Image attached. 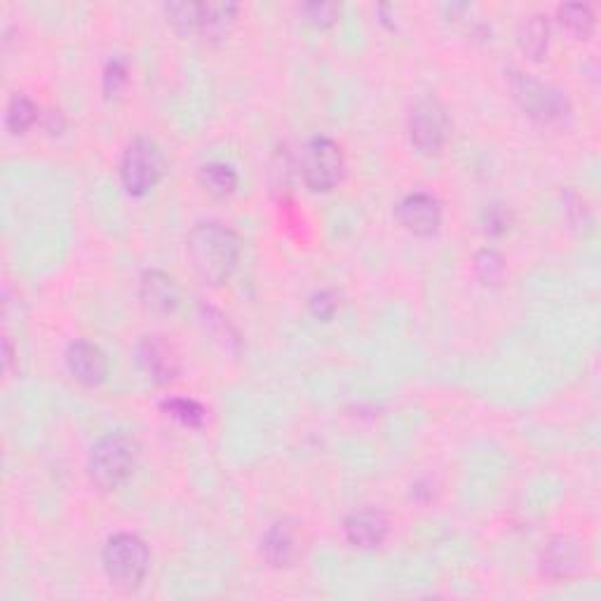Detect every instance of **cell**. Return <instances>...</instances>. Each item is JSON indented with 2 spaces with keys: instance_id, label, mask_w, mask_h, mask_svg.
Here are the masks:
<instances>
[{
  "instance_id": "cell-7",
  "label": "cell",
  "mask_w": 601,
  "mask_h": 601,
  "mask_svg": "<svg viewBox=\"0 0 601 601\" xmlns=\"http://www.w3.org/2000/svg\"><path fill=\"white\" fill-rule=\"evenodd\" d=\"M407 130L416 151L423 153V156H435L446 144V136H449L452 130L444 104L435 97L416 101L407 120Z\"/></svg>"
},
{
  "instance_id": "cell-3",
  "label": "cell",
  "mask_w": 601,
  "mask_h": 601,
  "mask_svg": "<svg viewBox=\"0 0 601 601\" xmlns=\"http://www.w3.org/2000/svg\"><path fill=\"white\" fill-rule=\"evenodd\" d=\"M104 572L118 590L132 592L142 588L151 566L148 545L136 533L120 531L111 536L101 552Z\"/></svg>"
},
{
  "instance_id": "cell-18",
  "label": "cell",
  "mask_w": 601,
  "mask_h": 601,
  "mask_svg": "<svg viewBox=\"0 0 601 601\" xmlns=\"http://www.w3.org/2000/svg\"><path fill=\"white\" fill-rule=\"evenodd\" d=\"M557 20L568 31V34H574L576 38H582V40L590 38V34L594 31V12L590 5H585V3L560 5Z\"/></svg>"
},
{
  "instance_id": "cell-27",
  "label": "cell",
  "mask_w": 601,
  "mask_h": 601,
  "mask_svg": "<svg viewBox=\"0 0 601 601\" xmlns=\"http://www.w3.org/2000/svg\"><path fill=\"white\" fill-rule=\"evenodd\" d=\"M3 362H5V369H10V362H12V346H10V338H5V341H3Z\"/></svg>"
},
{
  "instance_id": "cell-9",
  "label": "cell",
  "mask_w": 601,
  "mask_h": 601,
  "mask_svg": "<svg viewBox=\"0 0 601 601\" xmlns=\"http://www.w3.org/2000/svg\"><path fill=\"white\" fill-rule=\"evenodd\" d=\"M136 364L153 383H169L181 372V362L172 344L163 336H144L136 344Z\"/></svg>"
},
{
  "instance_id": "cell-25",
  "label": "cell",
  "mask_w": 601,
  "mask_h": 601,
  "mask_svg": "<svg viewBox=\"0 0 601 601\" xmlns=\"http://www.w3.org/2000/svg\"><path fill=\"white\" fill-rule=\"evenodd\" d=\"M510 226H513V214H510V209H507L505 205L491 203V205L484 207V212H482V228H484L486 236H493V238L505 236L507 230H510Z\"/></svg>"
},
{
  "instance_id": "cell-4",
  "label": "cell",
  "mask_w": 601,
  "mask_h": 601,
  "mask_svg": "<svg viewBox=\"0 0 601 601\" xmlns=\"http://www.w3.org/2000/svg\"><path fill=\"white\" fill-rule=\"evenodd\" d=\"M510 92L519 109L541 125H562L572 116V101L566 92L531 73L517 71L510 79Z\"/></svg>"
},
{
  "instance_id": "cell-5",
  "label": "cell",
  "mask_w": 601,
  "mask_h": 601,
  "mask_svg": "<svg viewBox=\"0 0 601 601\" xmlns=\"http://www.w3.org/2000/svg\"><path fill=\"white\" fill-rule=\"evenodd\" d=\"M165 175V156L160 146L148 136H136L128 144L120 160V179L134 197L148 195Z\"/></svg>"
},
{
  "instance_id": "cell-24",
  "label": "cell",
  "mask_w": 601,
  "mask_h": 601,
  "mask_svg": "<svg viewBox=\"0 0 601 601\" xmlns=\"http://www.w3.org/2000/svg\"><path fill=\"white\" fill-rule=\"evenodd\" d=\"M299 12L303 14V20L308 24L327 28V26H334L338 22V17H341V5H338V3H322V0L317 3V0H313V3H303L299 8Z\"/></svg>"
},
{
  "instance_id": "cell-1",
  "label": "cell",
  "mask_w": 601,
  "mask_h": 601,
  "mask_svg": "<svg viewBox=\"0 0 601 601\" xmlns=\"http://www.w3.org/2000/svg\"><path fill=\"white\" fill-rule=\"evenodd\" d=\"M187 250L200 280L219 287L230 280L240 261V238L221 221H197L187 238Z\"/></svg>"
},
{
  "instance_id": "cell-20",
  "label": "cell",
  "mask_w": 601,
  "mask_h": 601,
  "mask_svg": "<svg viewBox=\"0 0 601 601\" xmlns=\"http://www.w3.org/2000/svg\"><path fill=\"white\" fill-rule=\"evenodd\" d=\"M167 22L172 24L181 36H200V24H203V3H167L165 5Z\"/></svg>"
},
{
  "instance_id": "cell-19",
  "label": "cell",
  "mask_w": 601,
  "mask_h": 601,
  "mask_svg": "<svg viewBox=\"0 0 601 601\" xmlns=\"http://www.w3.org/2000/svg\"><path fill=\"white\" fill-rule=\"evenodd\" d=\"M38 120V106L26 95H12L5 109V125L12 134H24Z\"/></svg>"
},
{
  "instance_id": "cell-10",
  "label": "cell",
  "mask_w": 601,
  "mask_h": 601,
  "mask_svg": "<svg viewBox=\"0 0 601 601\" xmlns=\"http://www.w3.org/2000/svg\"><path fill=\"white\" fill-rule=\"evenodd\" d=\"M67 366L71 376L95 388L109 378V358L104 356V350L95 344L83 341V338H75L67 348Z\"/></svg>"
},
{
  "instance_id": "cell-11",
  "label": "cell",
  "mask_w": 601,
  "mask_h": 601,
  "mask_svg": "<svg viewBox=\"0 0 601 601\" xmlns=\"http://www.w3.org/2000/svg\"><path fill=\"white\" fill-rule=\"evenodd\" d=\"M388 517L376 507H360L352 510L344 521V533L352 548L360 550H376L383 545L385 536H388Z\"/></svg>"
},
{
  "instance_id": "cell-26",
  "label": "cell",
  "mask_w": 601,
  "mask_h": 601,
  "mask_svg": "<svg viewBox=\"0 0 601 601\" xmlns=\"http://www.w3.org/2000/svg\"><path fill=\"white\" fill-rule=\"evenodd\" d=\"M338 311V297L332 289H320L311 297V313L317 320H332Z\"/></svg>"
},
{
  "instance_id": "cell-13",
  "label": "cell",
  "mask_w": 601,
  "mask_h": 601,
  "mask_svg": "<svg viewBox=\"0 0 601 601\" xmlns=\"http://www.w3.org/2000/svg\"><path fill=\"white\" fill-rule=\"evenodd\" d=\"M585 566V554L578 541L568 536H557L545 545L541 554V572L554 580L574 578Z\"/></svg>"
},
{
  "instance_id": "cell-22",
  "label": "cell",
  "mask_w": 601,
  "mask_h": 601,
  "mask_svg": "<svg viewBox=\"0 0 601 601\" xmlns=\"http://www.w3.org/2000/svg\"><path fill=\"white\" fill-rule=\"evenodd\" d=\"M130 81V67H128V59L125 57H111L109 64H106L104 69V79H101V87H104V95L106 99H116L122 89H125Z\"/></svg>"
},
{
  "instance_id": "cell-2",
  "label": "cell",
  "mask_w": 601,
  "mask_h": 601,
  "mask_svg": "<svg viewBox=\"0 0 601 601\" xmlns=\"http://www.w3.org/2000/svg\"><path fill=\"white\" fill-rule=\"evenodd\" d=\"M139 464V446L125 433H109L95 442L87 458L89 480L101 491H120Z\"/></svg>"
},
{
  "instance_id": "cell-6",
  "label": "cell",
  "mask_w": 601,
  "mask_h": 601,
  "mask_svg": "<svg viewBox=\"0 0 601 601\" xmlns=\"http://www.w3.org/2000/svg\"><path fill=\"white\" fill-rule=\"evenodd\" d=\"M346 172L344 151L329 136H311L301 148V177L315 193H329Z\"/></svg>"
},
{
  "instance_id": "cell-14",
  "label": "cell",
  "mask_w": 601,
  "mask_h": 601,
  "mask_svg": "<svg viewBox=\"0 0 601 601\" xmlns=\"http://www.w3.org/2000/svg\"><path fill=\"white\" fill-rule=\"evenodd\" d=\"M261 554L275 568L291 566L301 554L299 529L291 521H275L261 538Z\"/></svg>"
},
{
  "instance_id": "cell-21",
  "label": "cell",
  "mask_w": 601,
  "mask_h": 601,
  "mask_svg": "<svg viewBox=\"0 0 601 601\" xmlns=\"http://www.w3.org/2000/svg\"><path fill=\"white\" fill-rule=\"evenodd\" d=\"M163 411L169 416V419L179 421L187 428H200L207 419V411L203 405H197L195 399L187 397H169L163 402Z\"/></svg>"
},
{
  "instance_id": "cell-15",
  "label": "cell",
  "mask_w": 601,
  "mask_h": 601,
  "mask_svg": "<svg viewBox=\"0 0 601 601\" xmlns=\"http://www.w3.org/2000/svg\"><path fill=\"white\" fill-rule=\"evenodd\" d=\"M519 50L533 61H541L548 55L550 45V20L545 14H531L517 28Z\"/></svg>"
},
{
  "instance_id": "cell-12",
  "label": "cell",
  "mask_w": 601,
  "mask_h": 601,
  "mask_svg": "<svg viewBox=\"0 0 601 601\" xmlns=\"http://www.w3.org/2000/svg\"><path fill=\"white\" fill-rule=\"evenodd\" d=\"M139 299L146 311L156 315L175 313L181 303V289L177 280L165 271H146L139 280Z\"/></svg>"
},
{
  "instance_id": "cell-17",
  "label": "cell",
  "mask_w": 601,
  "mask_h": 601,
  "mask_svg": "<svg viewBox=\"0 0 601 601\" xmlns=\"http://www.w3.org/2000/svg\"><path fill=\"white\" fill-rule=\"evenodd\" d=\"M238 17L236 3H203V24H200V36L209 40L224 38Z\"/></svg>"
},
{
  "instance_id": "cell-8",
  "label": "cell",
  "mask_w": 601,
  "mask_h": 601,
  "mask_svg": "<svg viewBox=\"0 0 601 601\" xmlns=\"http://www.w3.org/2000/svg\"><path fill=\"white\" fill-rule=\"evenodd\" d=\"M397 221L402 224L409 233L419 238L435 236L442 226V205L435 195L425 191H413L399 200L397 207Z\"/></svg>"
},
{
  "instance_id": "cell-23",
  "label": "cell",
  "mask_w": 601,
  "mask_h": 601,
  "mask_svg": "<svg viewBox=\"0 0 601 601\" xmlns=\"http://www.w3.org/2000/svg\"><path fill=\"white\" fill-rule=\"evenodd\" d=\"M474 275L482 285H498L505 275V261L496 250L474 254Z\"/></svg>"
},
{
  "instance_id": "cell-16",
  "label": "cell",
  "mask_w": 601,
  "mask_h": 601,
  "mask_svg": "<svg viewBox=\"0 0 601 601\" xmlns=\"http://www.w3.org/2000/svg\"><path fill=\"white\" fill-rule=\"evenodd\" d=\"M200 187L214 197H228L238 189V172L226 163H207L200 167Z\"/></svg>"
}]
</instances>
